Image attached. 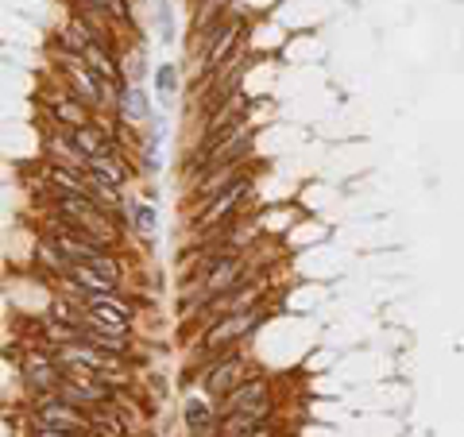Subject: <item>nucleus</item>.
<instances>
[{
	"mask_svg": "<svg viewBox=\"0 0 464 437\" xmlns=\"http://www.w3.org/2000/svg\"><path fill=\"white\" fill-rule=\"evenodd\" d=\"M252 143H256V128L244 121V124L232 128L228 136L217 140L213 148H206V151H190V159H186V182H198L201 174L221 170V167H240V163H248Z\"/></svg>",
	"mask_w": 464,
	"mask_h": 437,
	"instance_id": "1",
	"label": "nucleus"
},
{
	"mask_svg": "<svg viewBox=\"0 0 464 437\" xmlns=\"http://www.w3.org/2000/svg\"><path fill=\"white\" fill-rule=\"evenodd\" d=\"M54 70H58V78H63L66 90H74L93 112L109 109V105L116 109V101H121V90H116V85H105V82H101L93 70H90V63H85V54L58 51V47H54Z\"/></svg>",
	"mask_w": 464,
	"mask_h": 437,
	"instance_id": "2",
	"label": "nucleus"
},
{
	"mask_svg": "<svg viewBox=\"0 0 464 437\" xmlns=\"http://www.w3.org/2000/svg\"><path fill=\"white\" fill-rule=\"evenodd\" d=\"M264 314H267V306L259 302V306H248V310H237V314L221 317V322L209 325V329L198 337L201 356L213 360V356H225V353H232V348H240V345L256 333V325L264 322Z\"/></svg>",
	"mask_w": 464,
	"mask_h": 437,
	"instance_id": "3",
	"label": "nucleus"
},
{
	"mask_svg": "<svg viewBox=\"0 0 464 437\" xmlns=\"http://www.w3.org/2000/svg\"><path fill=\"white\" fill-rule=\"evenodd\" d=\"M27 418H32V426H43V430H63L82 437L90 433V414L58 395H27Z\"/></svg>",
	"mask_w": 464,
	"mask_h": 437,
	"instance_id": "4",
	"label": "nucleus"
},
{
	"mask_svg": "<svg viewBox=\"0 0 464 437\" xmlns=\"http://www.w3.org/2000/svg\"><path fill=\"white\" fill-rule=\"evenodd\" d=\"M248 375L252 372H248V356H244V348H232V353H225V356H213V360H206L198 368L201 391H206L209 399H217V403H221L232 387H240Z\"/></svg>",
	"mask_w": 464,
	"mask_h": 437,
	"instance_id": "5",
	"label": "nucleus"
},
{
	"mask_svg": "<svg viewBox=\"0 0 464 437\" xmlns=\"http://www.w3.org/2000/svg\"><path fill=\"white\" fill-rule=\"evenodd\" d=\"M248 194H252V174L244 170L240 179L232 182V186H228V190H225L221 198H217V201H209L206 209H198V213H194L190 232H194V237H206V232L225 228V225L232 221V217L240 213V206H244V201H248Z\"/></svg>",
	"mask_w": 464,
	"mask_h": 437,
	"instance_id": "6",
	"label": "nucleus"
},
{
	"mask_svg": "<svg viewBox=\"0 0 464 437\" xmlns=\"http://www.w3.org/2000/svg\"><path fill=\"white\" fill-rule=\"evenodd\" d=\"M43 109H47V124H51V128H66V132H74V128L90 124L93 116H97L74 90H66V85L43 97Z\"/></svg>",
	"mask_w": 464,
	"mask_h": 437,
	"instance_id": "7",
	"label": "nucleus"
},
{
	"mask_svg": "<svg viewBox=\"0 0 464 437\" xmlns=\"http://www.w3.org/2000/svg\"><path fill=\"white\" fill-rule=\"evenodd\" d=\"M43 151H47V163L66 167V170H78V174L90 179V155L78 148L74 136H70L66 128H47V132H43Z\"/></svg>",
	"mask_w": 464,
	"mask_h": 437,
	"instance_id": "8",
	"label": "nucleus"
},
{
	"mask_svg": "<svg viewBox=\"0 0 464 437\" xmlns=\"http://www.w3.org/2000/svg\"><path fill=\"white\" fill-rule=\"evenodd\" d=\"M90 174H97V179H105V182H112V186H124L136 179V167L128 163V151H124V143H109L101 155H93L90 159Z\"/></svg>",
	"mask_w": 464,
	"mask_h": 437,
	"instance_id": "9",
	"label": "nucleus"
},
{
	"mask_svg": "<svg viewBox=\"0 0 464 437\" xmlns=\"http://www.w3.org/2000/svg\"><path fill=\"white\" fill-rule=\"evenodd\" d=\"M182 422L190 437H213L217 422H221V411H217V399H209L206 391L201 395H190L182 403Z\"/></svg>",
	"mask_w": 464,
	"mask_h": 437,
	"instance_id": "10",
	"label": "nucleus"
},
{
	"mask_svg": "<svg viewBox=\"0 0 464 437\" xmlns=\"http://www.w3.org/2000/svg\"><path fill=\"white\" fill-rule=\"evenodd\" d=\"M264 399H271V380L267 375H248L240 387H232L228 395L217 403V411L221 414H237V411H244V406H256V403H264Z\"/></svg>",
	"mask_w": 464,
	"mask_h": 437,
	"instance_id": "11",
	"label": "nucleus"
},
{
	"mask_svg": "<svg viewBox=\"0 0 464 437\" xmlns=\"http://www.w3.org/2000/svg\"><path fill=\"white\" fill-rule=\"evenodd\" d=\"M90 433L93 437H128L132 433V422L124 418V411L116 406V399L112 403H101V406H90Z\"/></svg>",
	"mask_w": 464,
	"mask_h": 437,
	"instance_id": "12",
	"label": "nucleus"
},
{
	"mask_svg": "<svg viewBox=\"0 0 464 437\" xmlns=\"http://www.w3.org/2000/svg\"><path fill=\"white\" fill-rule=\"evenodd\" d=\"M116 116L128 124H148L151 121V101L140 85H121V101H116Z\"/></svg>",
	"mask_w": 464,
	"mask_h": 437,
	"instance_id": "13",
	"label": "nucleus"
},
{
	"mask_svg": "<svg viewBox=\"0 0 464 437\" xmlns=\"http://www.w3.org/2000/svg\"><path fill=\"white\" fill-rule=\"evenodd\" d=\"M90 194H93V201L101 209H109L116 217V221L124 217V190H121V186H112L105 179H97V174H90Z\"/></svg>",
	"mask_w": 464,
	"mask_h": 437,
	"instance_id": "14",
	"label": "nucleus"
},
{
	"mask_svg": "<svg viewBox=\"0 0 464 437\" xmlns=\"http://www.w3.org/2000/svg\"><path fill=\"white\" fill-rule=\"evenodd\" d=\"M132 232L140 240H155L159 232V213L151 201H132Z\"/></svg>",
	"mask_w": 464,
	"mask_h": 437,
	"instance_id": "15",
	"label": "nucleus"
},
{
	"mask_svg": "<svg viewBox=\"0 0 464 437\" xmlns=\"http://www.w3.org/2000/svg\"><path fill=\"white\" fill-rule=\"evenodd\" d=\"M121 74H124L128 85H140V78H143V51H128L121 58Z\"/></svg>",
	"mask_w": 464,
	"mask_h": 437,
	"instance_id": "16",
	"label": "nucleus"
},
{
	"mask_svg": "<svg viewBox=\"0 0 464 437\" xmlns=\"http://www.w3.org/2000/svg\"><path fill=\"white\" fill-rule=\"evenodd\" d=\"M174 85H179V70H174L170 63H167V66H159V70H155V90H159V97H167V101H170Z\"/></svg>",
	"mask_w": 464,
	"mask_h": 437,
	"instance_id": "17",
	"label": "nucleus"
},
{
	"mask_svg": "<svg viewBox=\"0 0 464 437\" xmlns=\"http://www.w3.org/2000/svg\"><path fill=\"white\" fill-rule=\"evenodd\" d=\"M244 437H279V418H275V422H264V426H256L252 433H244Z\"/></svg>",
	"mask_w": 464,
	"mask_h": 437,
	"instance_id": "18",
	"label": "nucleus"
},
{
	"mask_svg": "<svg viewBox=\"0 0 464 437\" xmlns=\"http://www.w3.org/2000/svg\"><path fill=\"white\" fill-rule=\"evenodd\" d=\"M32 437H82V433H63V430H43V426H32ZM90 437V433H85Z\"/></svg>",
	"mask_w": 464,
	"mask_h": 437,
	"instance_id": "19",
	"label": "nucleus"
},
{
	"mask_svg": "<svg viewBox=\"0 0 464 437\" xmlns=\"http://www.w3.org/2000/svg\"><path fill=\"white\" fill-rule=\"evenodd\" d=\"M159 27H163V39H170V8L159 5Z\"/></svg>",
	"mask_w": 464,
	"mask_h": 437,
	"instance_id": "20",
	"label": "nucleus"
},
{
	"mask_svg": "<svg viewBox=\"0 0 464 437\" xmlns=\"http://www.w3.org/2000/svg\"><path fill=\"white\" fill-rule=\"evenodd\" d=\"M194 5H198V0H194Z\"/></svg>",
	"mask_w": 464,
	"mask_h": 437,
	"instance_id": "21",
	"label": "nucleus"
},
{
	"mask_svg": "<svg viewBox=\"0 0 464 437\" xmlns=\"http://www.w3.org/2000/svg\"><path fill=\"white\" fill-rule=\"evenodd\" d=\"M90 437H93V433H90Z\"/></svg>",
	"mask_w": 464,
	"mask_h": 437,
	"instance_id": "22",
	"label": "nucleus"
}]
</instances>
